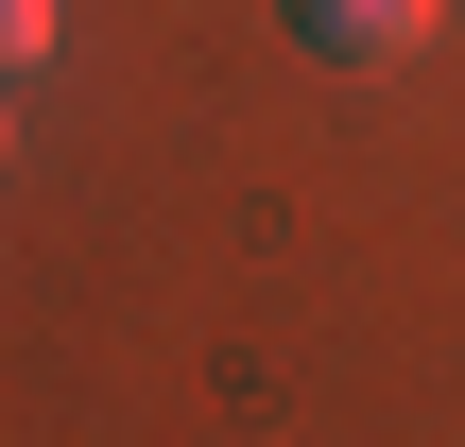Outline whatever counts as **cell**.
Returning a JSON list of instances; mask_svg holds the SVG:
<instances>
[{"mask_svg":"<svg viewBox=\"0 0 465 447\" xmlns=\"http://www.w3.org/2000/svg\"><path fill=\"white\" fill-rule=\"evenodd\" d=\"M431 17H449V0H293V34H311L328 69H397V52H431Z\"/></svg>","mask_w":465,"mask_h":447,"instance_id":"cell-1","label":"cell"},{"mask_svg":"<svg viewBox=\"0 0 465 447\" xmlns=\"http://www.w3.org/2000/svg\"><path fill=\"white\" fill-rule=\"evenodd\" d=\"M35 52H52V0H0V86H17Z\"/></svg>","mask_w":465,"mask_h":447,"instance_id":"cell-2","label":"cell"},{"mask_svg":"<svg viewBox=\"0 0 465 447\" xmlns=\"http://www.w3.org/2000/svg\"><path fill=\"white\" fill-rule=\"evenodd\" d=\"M0 138H17V121H0Z\"/></svg>","mask_w":465,"mask_h":447,"instance_id":"cell-3","label":"cell"}]
</instances>
